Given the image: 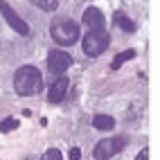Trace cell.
I'll return each instance as SVG.
<instances>
[{"instance_id":"obj_1","label":"cell","mask_w":160,"mask_h":160,"mask_svg":"<svg viewBox=\"0 0 160 160\" xmlns=\"http://www.w3.org/2000/svg\"><path fill=\"white\" fill-rule=\"evenodd\" d=\"M14 88L18 95L23 97H29V95H36L43 90V74H41L38 68L34 66H23L18 68L14 74Z\"/></svg>"},{"instance_id":"obj_2","label":"cell","mask_w":160,"mask_h":160,"mask_svg":"<svg viewBox=\"0 0 160 160\" xmlns=\"http://www.w3.org/2000/svg\"><path fill=\"white\" fill-rule=\"evenodd\" d=\"M50 34H52V38H54L59 45H72V43H77V41H79V25L74 23L72 18L61 16V18L52 20Z\"/></svg>"},{"instance_id":"obj_3","label":"cell","mask_w":160,"mask_h":160,"mask_svg":"<svg viewBox=\"0 0 160 160\" xmlns=\"http://www.w3.org/2000/svg\"><path fill=\"white\" fill-rule=\"evenodd\" d=\"M111 43V36L106 29H90L86 36H83V54L88 57H99L106 52V48H108Z\"/></svg>"},{"instance_id":"obj_4","label":"cell","mask_w":160,"mask_h":160,"mask_svg":"<svg viewBox=\"0 0 160 160\" xmlns=\"http://www.w3.org/2000/svg\"><path fill=\"white\" fill-rule=\"evenodd\" d=\"M126 147V138H120V135H115V138H104V140L99 144H95V160H108L113 158L115 153H120L122 149Z\"/></svg>"},{"instance_id":"obj_5","label":"cell","mask_w":160,"mask_h":160,"mask_svg":"<svg viewBox=\"0 0 160 160\" xmlns=\"http://www.w3.org/2000/svg\"><path fill=\"white\" fill-rule=\"evenodd\" d=\"M70 66H72V57L68 54L66 50H52L48 54V70L52 74H57V77L66 74V70Z\"/></svg>"},{"instance_id":"obj_6","label":"cell","mask_w":160,"mask_h":160,"mask_svg":"<svg viewBox=\"0 0 160 160\" xmlns=\"http://www.w3.org/2000/svg\"><path fill=\"white\" fill-rule=\"evenodd\" d=\"M0 12H2V16H5V20L9 25H12V29H16L20 36H29V25L25 23L23 18H20L14 9H12V5L9 2H0Z\"/></svg>"},{"instance_id":"obj_7","label":"cell","mask_w":160,"mask_h":160,"mask_svg":"<svg viewBox=\"0 0 160 160\" xmlns=\"http://www.w3.org/2000/svg\"><path fill=\"white\" fill-rule=\"evenodd\" d=\"M68 86H70V79L68 77H57L54 81L50 83V88H48V99L52 102V104H57V102H61V99H66V92H68Z\"/></svg>"},{"instance_id":"obj_8","label":"cell","mask_w":160,"mask_h":160,"mask_svg":"<svg viewBox=\"0 0 160 160\" xmlns=\"http://www.w3.org/2000/svg\"><path fill=\"white\" fill-rule=\"evenodd\" d=\"M83 25L88 29H104V14L97 7H88L83 12Z\"/></svg>"},{"instance_id":"obj_9","label":"cell","mask_w":160,"mask_h":160,"mask_svg":"<svg viewBox=\"0 0 160 160\" xmlns=\"http://www.w3.org/2000/svg\"><path fill=\"white\" fill-rule=\"evenodd\" d=\"M92 126L97 131H111L113 126H115V120L111 115H95L92 117Z\"/></svg>"},{"instance_id":"obj_10","label":"cell","mask_w":160,"mask_h":160,"mask_svg":"<svg viewBox=\"0 0 160 160\" xmlns=\"http://www.w3.org/2000/svg\"><path fill=\"white\" fill-rule=\"evenodd\" d=\"M113 20H115V25L117 27H122L124 32H135V23L126 16V14H122V12H115V16H113Z\"/></svg>"},{"instance_id":"obj_11","label":"cell","mask_w":160,"mask_h":160,"mask_svg":"<svg viewBox=\"0 0 160 160\" xmlns=\"http://www.w3.org/2000/svg\"><path fill=\"white\" fill-rule=\"evenodd\" d=\"M32 5H36L38 9H43V12H54L59 7V0H29Z\"/></svg>"},{"instance_id":"obj_12","label":"cell","mask_w":160,"mask_h":160,"mask_svg":"<svg viewBox=\"0 0 160 160\" xmlns=\"http://www.w3.org/2000/svg\"><path fill=\"white\" fill-rule=\"evenodd\" d=\"M133 57H135V50H126V52H122V54H117V57L113 59L111 68H113V70H117V68H120L124 61H129V59H133Z\"/></svg>"},{"instance_id":"obj_13","label":"cell","mask_w":160,"mask_h":160,"mask_svg":"<svg viewBox=\"0 0 160 160\" xmlns=\"http://www.w3.org/2000/svg\"><path fill=\"white\" fill-rule=\"evenodd\" d=\"M14 129H18V120L7 117V120L0 122V133H7V131H14Z\"/></svg>"},{"instance_id":"obj_14","label":"cell","mask_w":160,"mask_h":160,"mask_svg":"<svg viewBox=\"0 0 160 160\" xmlns=\"http://www.w3.org/2000/svg\"><path fill=\"white\" fill-rule=\"evenodd\" d=\"M41 160H63V156H61V151L59 149H48V151L43 153V158Z\"/></svg>"},{"instance_id":"obj_15","label":"cell","mask_w":160,"mask_h":160,"mask_svg":"<svg viewBox=\"0 0 160 160\" xmlns=\"http://www.w3.org/2000/svg\"><path fill=\"white\" fill-rule=\"evenodd\" d=\"M79 158H81V149L72 147V149H70V160H79Z\"/></svg>"},{"instance_id":"obj_16","label":"cell","mask_w":160,"mask_h":160,"mask_svg":"<svg viewBox=\"0 0 160 160\" xmlns=\"http://www.w3.org/2000/svg\"><path fill=\"white\" fill-rule=\"evenodd\" d=\"M135 160H149V149L144 147V149H142V151H140V153H138V158H135Z\"/></svg>"}]
</instances>
